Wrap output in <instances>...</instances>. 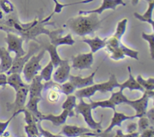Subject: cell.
<instances>
[{"label":"cell","instance_id":"obj_42","mask_svg":"<svg viewBox=\"0 0 154 137\" xmlns=\"http://www.w3.org/2000/svg\"><path fill=\"white\" fill-rule=\"evenodd\" d=\"M7 85V75L5 73H0V87H5Z\"/></svg>","mask_w":154,"mask_h":137},{"label":"cell","instance_id":"obj_10","mask_svg":"<svg viewBox=\"0 0 154 137\" xmlns=\"http://www.w3.org/2000/svg\"><path fill=\"white\" fill-rule=\"evenodd\" d=\"M72 67L69 65L68 60H62L61 63L57 67L55 72L53 75V80L57 84H63L69 81V75Z\"/></svg>","mask_w":154,"mask_h":137},{"label":"cell","instance_id":"obj_47","mask_svg":"<svg viewBox=\"0 0 154 137\" xmlns=\"http://www.w3.org/2000/svg\"><path fill=\"white\" fill-rule=\"evenodd\" d=\"M78 137H98V136H93V135H81V136Z\"/></svg>","mask_w":154,"mask_h":137},{"label":"cell","instance_id":"obj_31","mask_svg":"<svg viewBox=\"0 0 154 137\" xmlns=\"http://www.w3.org/2000/svg\"><path fill=\"white\" fill-rule=\"evenodd\" d=\"M55 3V7H54V10L53 13L54 14H60L61 13L63 8L65 7H67V6H71L73 5H78V4H86V3H89L90 2H93L94 0H83V1H79L77 2L74 3H70V4H63V3L60 2L58 0H53Z\"/></svg>","mask_w":154,"mask_h":137},{"label":"cell","instance_id":"obj_43","mask_svg":"<svg viewBox=\"0 0 154 137\" xmlns=\"http://www.w3.org/2000/svg\"><path fill=\"white\" fill-rule=\"evenodd\" d=\"M0 30H3V31L5 32H11L13 33V29L10 28L8 26H6L2 25V24H0Z\"/></svg>","mask_w":154,"mask_h":137},{"label":"cell","instance_id":"obj_7","mask_svg":"<svg viewBox=\"0 0 154 137\" xmlns=\"http://www.w3.org/2000/svg\"><path fill=\"white\" fill-rule=\"evenodd\" d=\"M59 134L63 135L64 137H78L84 135L100 137L102 132L93 130L90 128L82 127L75 125H65Z\"/></svg>","mask_w":154,"mask_h":137},{"label":"cell","instance_id":"obj_9","mask_svg":"<svg viewBox=\"0 0 154 137\" xmlns=\"http://www.w3.org/2000/svg\"><path fill=\"white\" fill-rule=\"evenodd\" d=\"M72 66L75 69L84 70V69H91L94 62L93 54L92 52L87 54H79L72 57Z\"/></svg>","mask_w":154,"mask_h":137},{"label":"cell","instance_id":"obj_14","mask_svg":"<svg viewBox=\"0 0 154 137\" xmlns=\"http://www.w3.org/2000/svg\"><path fill=\"white\" fill-rule=\"evenodd\" d=\"M120 84V83L118 82L116 75L114 74H111L108 81L100 83V84H96V86H97L98 91L105 93L107 92H113L115 88H119Z\"/></svg>","mask_w":154,"mask_h":137},{"label":"cell","instance_id":"obj_29","mask_svg":"<svg viewBox=\"0 0 154 137\" xmlns=\"http://www.w3.org/2000/svg\"><path fill=\"white\" fill-rule=\"evenodd\" d=\"M24 130H25L27 137H42L36 122L31 123V124L26 125L24 127Z\"/></svg>","mask_w":154,"mask_h":137},{"label":"cell","instance_id":"obj_15","mask_svg":"<svg viewBox=\"0 0 154 137\" xmlns=\"http://www.w3.org/2000/svg\"><path fill=\"white\" fill-rule=\"evenodd\" d=\"M69 116V112L67 110H63L62 113L59 115H54V114H42L40 120H49L54 126H60L66 123L67 117Z\"/></svg>","mask_w":154,"mask_h":137},{"label":"cell","instance_id":"obj_5","mask_svg":"<svg viewBox=\"0 0 154 137\" xmlns=\"http://www.w3.org/2000/svg\"><path fill=\"white\" fill-rule=\"evenodd\" d=\"M7 36L5 38V42L8 45V50L9 53L14 52L16 56L15 57H23L26 54V51L23 48L24 39L21 36L11 33V32H6Z\"/></svg>","mask_w":154,"mask_h":137},{"label":"cell","instance_id":"obj_21","mask_svg":"<svg viewBox=\"0 0 154 137\" xmlns=\"http://www.w3.org/2000/svg\"><path fill=\"white\" fill-rule=\"evenodd\" d=\"M96 92H98L97 86H96V84H94L91 86H88V87L75 90V96L78 99H80V98H88V99H90V97L93 96Z\"/></svg>","mask_w":154,"mask_h":137},{"label":"cell","instance_id":"obj_11","mask_svg":"<svg viewBox=\"0 0 154 137\" xmlns=\"http://www.w3.org/2000/svg\"><path fill=\"white\" fill-rule=\"evenodd\" d=\"M126 3L124 2L123 0H102V3L99 8L96 9L89 11H80L78 14L81 15L95 13L97 14H102V12L105 10L111 9V10H115L117 6L123 5L126 6Z\"/></svg>","mask_w":154,"mask_h":137},{"label":"cell","instance_id":"obj_30","mask_svg":"<svg viewBox=\"0 0 154 137\" xmlns=\"http://www.w3.org/2000/svg\"><path fill=\"white\" fill-rule=\"evenodd\" d=\"M90 105H91L93 109H96L98 107H102V108H112L113 110H116V105L110 100L109 99L107 100L102 101H93L90 99Z\"/></svg>","mask_w":154,"mask_h":137},{"label":"cell","instance_id":"obj_33","mask_svg":"<svg viewBox=\"0 0 154 137\" xmlns=\"http://www.w3.org/2000/svg\"><path fill=\"white\" fill-rule=\"evenodd\" d=\"M60 87H61V93H64L66 96L72 94L76 90V88H75V86L69 81H67L63 83V84H62L60 85Z\"/></svg>","mask_w":154,"mask_h":137},{"label":"cell","instance_id":"obj_36","mask_svg":"<svg viewBox=\"0 0 154 137\" xmlns=\"http://www.w3.org/2000/svg\"><path fill=\"white\" fill-rule=\"evenodd\" d=\"M60 92H59L58 90H55V89L50 88L49 92L48 93V99L49 100V102H53V103H55L57 101L60 99Z\"/></svg>","mask_w":154,"mask_h":137},{"label":"cell","instance_id":"obj_40","mask_svg":"<svg viewBox=\"0 0 154 137\" xmlns=\"http://www.w3.org/2000/svg\"><path fill=\"white\" fill-rule=\"evenodd\" d=\"M137 129H138V124L136 123H134V122L129 123L126 126V132L127 133L137 132Z\"/></svg>","mask_w":154,"mask_h":137},{"label":"cell","instance_id":"obj_28","mask_svg":"<svg viewBox=\"0 0 154 137\" xmlns=\"http://www.w3.org/2000/svg\"><path fill=\"white\" fill-rule=\"evenodd\" d=\"M127 23L128 20L127 18H123L121 20L119 21L117 25V28H116L115 33H114L113 36L114 37L117 38L119 39H121V38L123 37V35L125 34L126 30V26H127Z\"/></svg>","mask_w":154,"mask_h":137},{"label":"cell","instance_id":"obj_41","mask_svg":"<svg viewBox=\"0 0 154 137\" xmlns=\"http://www.w3.org/2000/svg\"><path fill=\"white\" fill-rule=\"evenodd\" d=\"M146 117H147V119L150 121L151 126H153L154 125V108H151L148 111H147V113H146Z\"/></svg>","mask_w":154,"mask_h":137},{"label":"cell","instance_id":"obj_26","mask_svg":"<svg viewBox=\"0 0 154 137\" xmlns=\"http://www.w3.org/2000/svg\"><path fill=\"white\" fill-rule=\"evenodd\" d=\"M135 79L144 90H154V78L144 79L141 75H138Z\"/></svg>","mask_w":154,"mask_h":137},{"label":"cell","instance_id":"obj_45","mask_svg":"<svg viewBox=\"0 0 154 137\" xmlns=\"http://www.w3.org/2000/svg\"><path fill=\"white\" fill-rule=\"evenodd\" d=\"M5 18V13L3 12V11L2 10L1 8H0V24H2L4 23Z\"/></svg>","mask_w":154,"mask_h":137},{"label":"cell","instance_id":"obj_32","mask_svg":"<svg viewBox=\"0 0 154 137\" xmlns=\"http://www.w3.org/2000/svg\"><path fill=\"white\" fill-rule=\"evenodd\" d=\"M141 37L144 40L148 42L149 48H150V54L152 60H154V33L151 34H147L146 33L143 32L141 34Z\"/></svg>","mask_w":154,"mask_h":137},{"label":"cell","instance_id":"obj_19","mask_svg":"<svg viewBox=\"0 0 154 137\" xmlns=\"http://www.w3.org/2000/svg\"><path fill=\"white\" fill-rule=\"evenodd\" d=\"M80 42L87 44L90 47L91 52L94 54V53L99 51V50L105 48V45H106V38L104 39H101L99 36H96V37L93 38V39L85 38V39H81Z\"/></svg>","mask_w":154,"mask_h":137},{"label":"cell","instance_id":"obj_35","mask_svg":"<svg viewBox=\"0 0 154 137\" xmlns=\"http://www.w3.org/2000/svg\"><path fill=\"white\" fill-rule=\"evenodd\" d=\"M0 8L6 14L12 13L14 11V7L13 4L9 0H3V1H2L0 2Z\"/></svg>","mask_w":154,"mask_h":137},{"label":"cell","instance_id":"obj_22","mask_svg":"<svg viewBox=\"0 0 154 137\" xmlns=\"http://www.w3.org/2000/svg\"><path fill=\"white\" fill-rule=\"evenodd\" d=\"M7 84L13 87L15 91H17L18 89L25 85L26 84L22 80L21 74L12 73L8 75V76L7 77Z\"/></svg>","mask_w":154,"mask_h":137},{"label":"cell","instance_id":"obj_12","mask_svg":"<svg viewBox=\"0 0 154 137\" xmlns=\"http://www.w3.org/2000/svg\"><path fill=\"white\" fill-rule=\"evenodd\" d=\"M99 68H100V66H98L96 70L91 75H89L88 77H86V78H82L81 76H75V75H69V81L72 83V84L75 86L76 90L77 89L78 90V89H81L84 88V87H88V86L93 85V84H95L94 77Z\"/></svg>","mask_w":154,"mask_h":137},{"label":"cell","instance_id":"obj_20","mask_svg":"<svg viewBox=\"0 0 154 137\" xmlns=\"http://www.w3.org/2000/svg\"><path fill=\"white\" fill-rule=\"evenodd\" d=\"M45 50L49 53V55L51 57V61L52 62L54 68H57L62 61V59L60 58L58 51H57V47L52 44L48 43L45 46Z\"/></svg>","mask_w":154,"mask_h":137},{"label":"cell","instance_id":"obj_49","mask_svg":"<svg viewBox=\"0 0 154 137\" xmlns=\"http://www.w3.org/2000/svg\"><path fill=\"white\" fill-rule=\"evenodd\" d=\"M2 1H3V0H0V2H2Z\"/></svg>","mask_w":154,"mask_h":137},{"label":"cell","instance_id":"obj_18","mask_svg":"<svg viewBox=\"0 0 154 137\" xmlns=\"http://www.w3.org/2000/svg\"><path fill=\"white\" fill-rule=\"evenodd\" d=\"M128 71H129V78L123 83L120 84L119 88L123 90L124 89L127 88L129 90H130L131 91H132V90H139V91L144 93V90L143 89V87L138 84V81L135 78V77L132 75V69H131L130 66H128Z\"/></svg>","mask_w":154,"mask_h":137},{"label":"cell","instance_id":"obj_46","mask_svg":"<svg viewBox=\"0 0 154 137\" xmlns=\"http://www.w3.org/2000/svg\"><path fill=\"white\" fill-rule=\"evenodd\" d=\"M140 0H132V5H138V2H139Z\"/></svg>","mask_w":154,"mask_h":137},{"label":"cell","instance_id":"obj_1","mask_svg":"<svg viewBox=\"0 0 154 137\" xmlns=\"http://www.w3.org/2000/svg\"><path fill=\"white\" fill-rule=\"evenodd\" d=\"M105 19L100 20L99 14L95 13L85 15L79 14L78 16L69 18L64 26L67 27L74 34L79 36L94 34L95 32L101 28L102 23Z\"/></svg>","mask_w":154,"mask_h":137},{"label":"cell","instance_id":"obj_4","mask_svg":"<svg viewBox=\"0 0 154 137\" xmlns=\"http://www.w3.org/2000/svg\"><path fill=\"white\" fill-rule=\"evenodd\" d=\"M41 48H42V47L38 44L35 43V42H30L28 52H26V54L23 57H15L14 59H13V63H12L11 67L6 72V74L10 75L12 73H22V70L26 63L29 60L32 56L38 52Z\"/></svg>","mask_w":154,"mask_h":137},{"label":"cell","instance_id":"obj_34","mask_svg":"<svg viewBox=\"0 0 154 137\" xmlns=\"http://www.w3.org/2000/svg\"><path fill=\"white\" fill-rule=\"evenodd\" d=\"M139 120H138V123H137L138 124V132L141 133V132H143L144 130L147 129V128L150 127V126H151L150 124V121L149 120L147 119V117L146 116H143V117H138Z\"/></svg>","mask_w":154,"mask_h":137},{"label":"cell","instance_id":"obj_48","mask_svg":"<svg viewBox=\"0 0 154 137\" xmlns=\"http://www.w3.org/2000/svg\"><path fill=\"white\" fill-rule=\"evenodd\" d=\"M1 137H5V136H1ZM6 137H10V136H6Z\"/></svg>","mask_w":154,"mask_h":137},{"label":"cell","instance_id":"obj_39","mask_svg":"<svg viewBox=\"0 0 154 137\" xmlns=\"http://www.w3.org/2000/svg\"><path fill=\"white\" fill-rule=\"evenodd\" d=\"M140 137H154L153 126L147 128L140 133Z\"/></svg>","mask_w":154,"mask_h":137},{"label":"cell","instance_id":"obj_6","mask_svg":"<svg viewBox=\"0 0 154 137\" xmlns=\"http://www.w3.org/2000/svg\"><path fill=\"white\" fill-rule=\"evenodd\" d=\"M144 94L141 98L135 100H130L129 99L127 105L132 106L136 111L135 116L136 117L146 116V113L147 111L149 99H153L154 96V90H144Z\"/></svg>","mask_w":154,"mask_h":137},{"label":"cell","instance_id":"obj_16","mask_svg":"<svg viewBox=\"0 0 154 137\" xmlns=\"http://www.w3.org/2000/svg\"><path fill=\"white\" fill-rule=\"evenodd\" d=\"M0 73H6L11 69L13 58L5 48H0Z\"/></svg>","mask_w":154,"mask_h":137},{"label":"cell","instance_id":"obj_24","mask_svg":"<svg viewBox=\"0 0 154 137\" xmlns=\"http://www.w3.org/2000/svg\"><path fill=\"white\" fill-rule=\"evenodd\" d=\"M77 97L75 95H68L66 101L62 105L63 110H67L69 112V117H74L75 115V108L76 106Z\"/></svg>","mask_w":154,"mask_h":137},{"label":"cell","instance_id":"obj_37","mask_svg":"<svg viewBox=\"0 0 154 137\" xmlns=\"http://www.w3.org/2000/svg\"><path fill=\"white\" fill-rule=\"evenodd\" d=\"M41 120L37 122V126L38 128V130L40 132L41 135L44 137H64L63 135H60V134H53L51 132H50L49 131L45 130L42 128V124H41Z\"/></svg>","mask_w":154,"mask_h":137},{"label":"cell","instance_id":"obj_3","mask_svg":"<svg viewBox=\"0 0 154 137\" xmlns=\"http://www.w3.org/2000/svg\"><path fill=\"white\" fill-rule=\"evenodd\" d=\"M79 100L80 102L78 105H76L75 108V112L77 114H81L84 117V120H85L86 123L88 125L90 129L97 131L99 132H102V117L100 122H96L93 119V116H92V110H93V108L90 105V103H87L84 100V98H80Z\"/></svg>","mask_w":154,"mask_h":137},{"label":"cell","instance_id":"obj_8","mask_svg":"<svg viewBox=\"0 0 154 137\" xmlns=\"http://www.w3.org/2000/svg\"><path fill=\"white\" fill-rule=\"evenodd\" d=\"M16 92V98L15 100L11 103H7V110L8 111L15 113L18 110L24 108L26 105L27 96L29 94V85L26 84L25 85L18 89Z\"/></svg>","mask_w":154,"mask_h":137},{"label":"cell","instance_id":"obj_25","mask_svg":"<svg viewBox=\"0 0 154 137\" xmlns=\"http://www.w3.org/2000/svg\"><path fill=\"white\" fill-rule=\"evenodd\" d=\"M123 90H120L117 92H111V96L110 97V100L115 105H119L120 104H126L127 105L129 99L123 94Z\"/></svg>","mask_w":154,"mask_h":137},{"label":"cell","instance_id":"obj_2","mask_svg":"<svg viewBox=\"0 0 154 137\" xmlns=\"http://www.w3.org/2000/svg\"><path fill=\"white\" fill-rule=\"evenodd\" d=\"M46 51L45 48L38 51L37 54H34L29 58V60L24 65L22 72L26 83L29 84L32 78L38 74L39 71L42 70V65L40 62L43 59Z\"/></svg>","mask_w":154,"mask_h":137},{"label":"cell","instance_id":"obj_38","mask_svg":"<svg viewBox=\"0 0 154 137\" xmlns=\"http://www.w3.org/2000/svg\"><path fill=\"white\" fill-rule=\"evenodd\" d=\"M14 117H15V116L13 114V115H12L11 117L10 118L8 119V120H6V121H5V122L0 121V136H2L3 133H4V132H5L6 129H7L9 123H11V120Z\"/></svg>","mask_w":154,"mask_h":137},{"label":"cell","instance_id":"obj_44","mask_svg":"<svg viewBox=\"0 0 154 137\" xmlns=\"http://www.w3.org/2000/svg\"><path fill=\"white\" fill-rule=\"evenodd\" d=\"M114 137H125V134L123 132L122 129H117L116 134L114 135Z\"/></svg>","mask_w":154,"mask_h":137},{"label":"cell","instance_id":"obj_27","mask_svg":"<svg viewBox=\"0 0 154 137\" xmlns=\"http://www.w3.org/2000/svg\"><path fill=\"white\" fill-rule=\"evenodd\" d=\"M54 66L53 65L52 62L50 61L49 63H48L46 66L43 69H42L40 73V76L42 77V80L45 81L46 82H48L51 80V78H52V74L53 72H54Z\"/></svg>","mask_w":154,"mask_h":137},{"label":"cell","instance_id":"obj_13","mask_svg":"<svg viewBox=\"0 0 154 137\" xmlns=\"http://www.w3.org/2000/svg\"><path fill=\"white\" fill-rule=\"evenodd\" d=\"M136 116L132 115L129 116L126 115V114H123V113L117 112L116 110L114 111V116H113L112 119H111V122L110 123V125L108 126V127L104 131V133H110V132L112 131V129H114V126H121L122 122L125 121L126 120H132V119L135 118Z\"/></svg>","mask_w":154,"mask_h":137},{"label":"cell","instance_id":"obj_17","mask_svg":"<svg viewBox=\"0 0 154 137\" xmlns=\"http://www.w3.org/2000/svg\"><path fill=\"white\" fill-rule=\"evenodd\" d=\"M148 2V8H147V11L144 12L143 14H140L134 13V16L135 18L139 20L140 21L142 22L147 23L151 25L153 30H154V22L153 20V13L154 9V0H147Z\"/></svg>","mask_w":154,"mask_h":137},{"label":"cell","instance_id":"obj_23","mask_svg":"<svg viewBox=\"0 0 154 137\" xmlns=\"http://www.w3.org/2000/svg\"><path fill=\"white\" fill-rule=\"evenodd\" d=\"M50 43L55 45L56 47L61 46V45H70V46H72V45H75V41L72 38V33H68L64 37L58 36V37H56L51 39V42Z\"/></svg>","mask_w":154,"mask_h":137}]
</instances>
